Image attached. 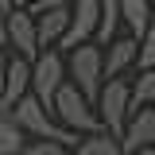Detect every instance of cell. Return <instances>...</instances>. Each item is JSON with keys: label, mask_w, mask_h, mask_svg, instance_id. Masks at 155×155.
Listing matches in <instances>:
<instances>
[{"label": "cell", "mask_w": 155, "mask_h": 155, "mask_svg": "<svg viewBox=\"0 0 155 155\" xmlns=\"http://www.w3.org/2000/svg\"><path fill=\"white\" fill-rule=\"evenodd\" d=\"M136 66H140V70H151V66H155V19H151V27L143 31V39H140V54H136Z\"/></svg>", "instance_id": "cell-17"}, {"label": "cell", "mask_w": 155, "mask_h": 155, "mask_svg": "<svg viewBox=\"0 0 155 155\" xmlns=\"http://www.w3.org/2000/svg\"><path fill=\"white\" fill-rule=\"evenodd\" d=\"M4 70H8V43L0 39V78H4Z\"/></svg>", "instance_id": "cell-20"}, {"label": "cell", "mask_w": 155, "mask_h": 155, "mask_svg": "<svg viewBox=\"0 0 155 155\" xmlns=\"http://www.w3.org/2000/svg\"><path fill=\"white\" fill-rule=\"evenodd\" d=\"M23 93H31V62L23 54H8V70L0 78V97L8 105H16Z\"/></svg>", "instance_id": "cell-9"}, {"label": "cell", "mask_w": 155, "mask_h": 155, "mask_svg": "<svg viewBox=\"0 0 155 155\" xmlns=\"http://www.w3.org/2000/svg\"><path fill=\"white\" fill-rule=\"evenodd\" d=\"M16 155H70L66 143H54V140H31V143H23Z\"/></svg>", "instance_id": "cell-18"}, {"label": "cell", "mask_w": 155, "mask_h": 155, "mask_svg": "<svg viewBox=\"0 0 155 155\" xmlns=\"http://www.w3.org/2000/svg\"><path fill=\"white\" fill-rule=\"evenodd\" d=\"M105 47H109V51H105V78H120L128 66H136V54H140L136 35L113 39V43H105Z\"/></svg>", "instance_id": "cell-11"}, {"label": "cell", "mask_w": 155, "mask_h": 155, "mask_svg": "<svg viewBox=\"0 0 155 155\" xmlns=\"http://www.w3.org/2000/svg\"><path fill=\"white\" fill-rule=\"evenodd\" d=\"M140 147H155V109H136L120 132V151H140Z\"/></svg>", "instance_id": "cell-8"}, {"label": "cell", "mask_w": 155, "mask_h": 155, "mask_svg": "<svg viewBox=\"0 0 155 155\" xmlns=\"http://www.w3.org/2000/svg\"><path fill=\"white\" fill-rule=\"evenodd\" d=\"M16 124H19L27 136H35V140H54V143H66V147H74V143H78V132L54 124L51 109H47L35 93H23V97L16 101Z\"/></svg>", "instance_id": "cell-2"}, {"label": "cell", "mask_w": 155, "mask_h": 155, "mask_svg": "<svg viewBox=\"0 0 155 155\" xmlns=\"http://www.w3.org/2000/svg\"><path fill=\"white\" fill-rule=\"evenodd\" d=\"M51 113L58 116V124L62 128H70V132H105V124H101V116H97L93 101L78 89L74 81H66L62 89L54 93V105H51Z\"/></svg>", "instance_id": "cell-1"}, {"label": "cell", "mask_w": 155, "mask_h": 155, "mask_svg": "<svg viewBox=\"0 0 155 155\" xmlns=\"http://www.w3.org/2000/svg\"><path fill=\"white\" fill-rule=\"evenodd\" d=\"M0 39H4V12H0Z\"/></svg>", "instance_id": "cell-24"}, {"label": "cell", "mask_w": 155, "mask_h": 155, "mask_svg": "<svg viewBox=\"0 0 155 155\" xmlns=\"http://www.w3.org/2000/svg\"><path fill=\"white\" fill-rule=\"evenodd\" d=\"M66 85V62H62V51L58 47H43L31 62V93L51 109L54 105V93Z\"/></svg>", "instance_id": "cell-5"}, {"label": "cell", "mask_w": 155, "mask_h": 155, "mask_svg": "<svg viewBox=\"0 0 155 155\" xmlns=\"http://www.w3.org/2000/svg\"><path fill=\"white\" fill-rule=\"evenodd\" d=\"M128 155H155V147H140V151H128Z\"/></svg>", "instance_id": "cell-23"}, {"label": "cell", "mask_w": 155, "mask_h": 155, "mask_svg": "<svg viewBox=\"0 0 155 155\" xmlns=\"http://www.w3.org/2000/svg\"><path fill=\"white\" fill-rule=\"evenodd\" d=\"M66 74H70V81H74L89 101H97L101 81H105V51L93 47V43L74 47V51H70V62H66Z\"/></svg>", "instance_id": "cell-4"}, {"label": "cell", "mask_w": 155, "mask_h": 155, "mask_svg": "<svg viewBox=\"0 0 155 155\" xmlns=\"http://www.w3.org/2000/svg\"><path fill=\"white\" fill-rule=\"evenodd\" d=\"M70 4H74V0H39L31 12H51V8H70Z\"/></svg>", "instance_id": "cell-19"}, {"label": "cell", "mask_w": 155, "mask_h": 155, "mask_svg": "<svg viewBox=\"0 0 155 155\" xmlns=\"http://www.w3.org/2000/svg\"><path fill=\"white\" fill-rule=\"evenodd\" d=\"M23 143H27V132L16 120H0V155H16Z\"/></svg>", "instance_id": "cell-16"}, {"label": "cell", "mask_w": 155, "mask_h": 155, "mask_svg": "<svg viewBox=\"0 0 155 155\" xmlns=\"http://www.w3.org/2000/svg\"><path fill=\"white\" fill-rule=\"evenodd\" d=\"M12 8H16V0H0V12H4V16H8Z\"/></svg>", "instance_id": "cell-21"}, {"label": "cell", "mask_w": 155, "mask_h": 155, "mask_svg": "<svg viewBox=\"0 0 155 155\" xmlns=\"http://www.w3.org/2000/svg\"><path fill=\"white\" fill-rule=\"evenodd\" d=\"M97 23H101V4L97 0H74L70 4V27L58 39V51H74L81 43L97 39Z\"/></svg>", "instance_id": "cell-6"}, {"label": "cell", "mask_w": 155, "mask_h": 155, "mask_svg": "<svg viewBox=\"0 0 155 155\" xmlns=\"http://www.w3.org/2000/svg\"><path fill=\"white\" fill-rule=\"evenodd\" d=\"M4 43L16 47V54H23L27 62H35L39 35H35V12L31 8H12L4 16Z\"/></svg>", "instance_id": "cell-7"}, {"label": "cell", "mask_w": 155, "mask_h": 155, "mask_svg": "<svg viewBox=\"0 0 155 155\" xmlns=\"http://www.w3.org/2000/svg\"><path fill=\"white\" fill-rule=\"evenodd\" d=\"M70 27V8H51V12H35V35H39V51L43 47H58V39Z\"/></svg>", "instance_id": "cell-10"}, {"label": "cell", "mask_w": 155, "mask_h": 155, "mask_svg": "<svg viewBox=\"0 0 155 155\" xmlns=\"http://www.w3.org/2000/svg\"><path fill=\"white\" fill-rule=\"evenodd\" d=\"M70 155H124L120 151V140L109 132H89L85 140H78L74 147H70Z\"/></svg>", "instance_id": "cell-13"}, {"label": "cell", "mask_w": 155, "mask_h": 155, "mask_svg": "<svg viewBox=\"0 0 155 155\" xmlns=\"http://www.w3.org/2000/svg\"><path fill=\"white\" fill-rule=\"evenodd\" d=\"M101 4V23H97V43H113L120 27V0H97Z\"/></svg>", "instance_id": "cell-14"}, {"label": "cell", "mask_w": 155, "mask_h": 155, "mask_svg": "<svg viewBox=\"0 0 155 155\" xmlns=\"http://www.w3.org/2000/svg\"><path fill=\"white\" fill-rule=\"evenodd\" d=\"M39 0H16V8H35Z\"/></svg>", "instance_id": "cell-22"}, {"label": "cell", "mask_w": 155, "mask_h": 155, "mask_svg": "<svg viewBox=\"0 0 155 155\" xmlns=\"http://www.w3.org/2000/svg\"><path fill=\"white\" fill-rule=\"evenodd\" d=\"M151 0H120V23H128V31L136 39H143V31L151 27Z\"/></svg>", "instance_id": "cell-12"}, {"label": "cell", "mask_w": 155, "mask_h": 155, "mask_svg": "<svg viewBox=\"0 0 155 155\" xmlns=\"http://www.w3.org/2000/svg\"><path fill=\"white\" fill-rule=\"evenodd\" d=\"M97 116H101L105 132L120 140L128 116H132V85H128L124 78H109V81H101V93H97Z\"/></svg>", "instance_id": "cell-3"}, {"label": "cell", "mask_w": 155, "mask_h": 155, "mask_svg": "<svg viewBox=\"0 0 155 155\" xmlns=\"http://www.w3.org/2000/svg\"><path fill=\"white\" fill-rule=\"evenodd\" d=\"M151 12H155V0H151Z\"/></svg>", "instance_id": "cell-25"}, {"label": "cell", "mask_w": 155, "mask_h": 155, "mask_svg": "<svg viewBox=\"0 0 155 155\" xmlns=\"http://www.w3.org/2000/svg\"><path fill=\"white\" fill-rule=\"evenodd\" d=\"M155 105V66L151 70H140V78L132 81V113L136 109H147Z\"/></svg>", "instance_id": "cell-15"}]
</instances>
